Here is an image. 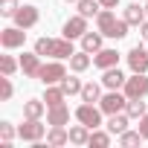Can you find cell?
Wrapping results in <instances>:
<instances>
[{
  "mask_svg": "<svg viewBox=\"0 0 148 148\" xmlns=\"http://www.w3.org/2000/svg\"><path fill=\"white\" fill-rule=\"evenodd\" d=\"M102 108H96V105H90V102H84V105H79L76 108V119L82 122V125H87L90 131H96L99 125H102Z\"/></svg>",
  "mask_w": 148,
  "mask_h": 148,
  "instance_id": "obj_1",
  "label": "cell"
},
{
  "mask_svg": "<svg viewBox=\"0 0 148 148\" xmlns=\"http://www.w3.org/2000/svg\"><path fill=\"white\" fill-rule=\"evenodd\" d=\"M125 96L128 99H145L148 96V76L145 73H134L125 82Z\"/></svg>",
  "mask_w": 148,
  "mask_h": 148,
  "instance_id": "obj_2",
  "label": "cell"
},
{
  "mask_svg": "<svg viewBox=\"0 0 148 148\" xmlns=\"http://www.w3.org/2000/svg\"><path fill=\"white\" fill-rule=\"evenodd\" d=\"M47 134V125H41V119H26L21 128H18V136L23 142H41Z\"/></svg>",
  "mask_w": 148,
  "mask_h": 148,
  "instance_id": "obj_3",
  "label": "cell"
},
{
  "mask_svg": "<svg viewBox=\"0 0 148 148\" xmlns=\"http://www.w3.org/2000/svg\"><path fill=\"white\" fill-rule=\"evenodd\" d=\"M99 108L110 116V113H119V110H125L128 108V96H122V93H116V90H108L102 99H99Z\"/></svg>",
  "mask_w": 148,
  "mask_h": 148,
  "instance_id": "obj_4",
  "label": "cell"
},
{
  "mask_svg": "<svg viewBox=\"0 0 148 148\" xmlns=\"http://www.w3.org/2000/svg\"><path fill=\"white\" fill-rule=\"evenodd\" d=\"M23 41H26V29H21L18 23L15 26H6L3 32H0V44H3V49H18V47H23Z\"/></svg>",
  "mask_w": 148,
  "mask_h": 148,
  "instance_id": "obj_5",
  "label": "cell"
},
{
  "mask_svg": "<svg viewBox=\"0 0 148 148\" xmlns=\"http://www.w3.org/2000/svg\"><path fill=\"white\" fill-rule=\"evenodd\" d=\"M64 76H67V70H64V64H61V61L41 64V73H38V79H41L44 84H58Z\"/></svg>",
  "mask_w": 148,
  "mask_h": 148,
  "instance_id": "obj_6",
  "label": "cell"
},
{
  "mask_svg": "<svg viewBox=\"0 0 148 148\" xmlns=\"http://www.w3.org/2000/svg\"><path fill=\"white\" fill-rule=\"evenodd\" d=\"M38 18H41V12H38V6H32V3H23L18 12H15V23L21 26V29H32L35 23H38Z\"/></svg>",
  "mask_w": 148,
  "mask_h": 148,
  "instance_id": "obj_7",
  "label": "cell"
},
{
  "mask_svg": "<svg viewBox=\"0 0 148 148\" xmlns=\"http://www.w3.org/2000/svg\"><path fill=\"white\" fill-rule=\"evenodd\" d=\"M84 32H87V18H84V15H76V18H70V21L64 23V38H70V41L82 38Z\"/></svg>",
  "mask_w": 148,
  "mask_h": 148,
  "instance_id": "obj_8",
  "label": "cell"
},
{
  "mask_svg": "<svg viewBox=\"0 0 148 148\" xmlns=\"http://www.w3.org/2000/svg\"><path fill=\"white\" fill-rule=\"evenodd\" d=\"M21 70H23V76L38 79V73H41V55L38 52H23L21 55Z\"/></svg>",
  "mask_w": 148,
  "mask_h": 148,
  "instance_id": "obj_9",
  "label": "cell"
},
{
  "mask_svg": "<svg viewBox=\"0 0 148 148\" xmlns=\"http://www.w3.org/2000/svg\"><path fill=\"white\" fill-rule=\"evenodd\" d=\"M128 67H131L134 73H148V52H145L142 47H134V49L128 52Z\"/></svg>",
  "mask_w": 148,
  "mask_h": 148,
  "instance_id": "obj_10",
  "label": "cell"
},
{
  "mask_svg": "<svg viewBox=\"0 0 148 148\" xmlns=\"http://www.w3.org/2000/svg\"><path fill=\"white\" fill-rule=\"evenodd\" d=\"M93 64H96L99 70L116 67V64H119V52H116V49H105V47H102V49H99V52L93 55Z\"/></svg>",
  "mask_w": 148,
  "mask_h": 148,
  "instance_id": "obj_11",
  "label": "cell"
},
{
  "mask_svg": "<svg viewBox=\"0 0 148 148\" xmlns=\"http://www.w3.org/2000/svg\"><path fill=\"white\" fill-rule=\"evenodd\" d=\"M125 76L119 73V67H108L105 70V76H102V84L108 87V90H119V87H125Z\"/></svg>",
  "mask_w": 148,
  "mask_h": 148,
  "instance_id": "obj_12",
  "label": "cell"
},
{
  "mask_svg": "<svg viewBox=\"0 0 148 148\" xmlns=\"http://www.w3.org/2000/svg\"><path fill=\"white\" fill-rule=\"evenodd\" d=\"M96 23H99V32H102L105 38H110V32H113V26H116V15H113V9H102V12L96 15Z\"/></svg>",
  "mask_w": 148,
  "mask_h": 148,
  "instance_id": "obj_13",
  "label": "cell"
},
{
  "mask_svg": "<svg viewBox=\"0 0 148 148\" xmlns=\"http://www.w3.org/2000/svg\"><path fill=\"white\" fill-rule=\"evenodd\" d=\"M70 122V108L67 105H55L47 113V125H67Z\"/></svg>",
  "mask_w": 148,
  "mask_h": 148,
  "instance_id": "obj_14",
  "label": "cell"
},
{
  "mask_svg": "<svg viewBox=\"0 0 148 148\" xmlns=\"http://www.w3.org/2000/svg\"><path fill=\"white\" fill-rule=\"evenodd\" d=\"M90 64H93V58H90V52H87V49L73 52V55H70V70H73V73H84Z\"/></svg>",
  "mask_w": 148,
  "mask_h": 148,
  "instance_id": "obj_15",
  "label": "cell"
},
{
  "mask_svg": "<svg viewBox=\"0 0 148 148\" xmlns=\"http://www.w3.org/2000/svg\"><path fill=\"white\" fill-rule=\"evenodd\" d=\"M44 110H47V102H44V99H29V102H23V116H26V119H41Z\"/></svg>",
  "mask_w": 148,
  "mask_h": 148,
  "instance_id": "obj_16",
  "label": "cell"
},
{
  "mask_svg": "<svg viewBox=\"0 0 148 148\" xmlns=\"http://www.w3.org/2000/svg\"><path fill=\"white\" fill-rule=\"evenodd\" d=\"M82 49H87L90 55H96L102 49V32H84L82 35Z\"/></svg>",
  "mask_w": 148,
  "mask_h": 148,
  "instance_id": "obj_17",
  "label": "cell"
},
{
  "mask_svg": "<svg viewBox=\"0 0 148 148\" xmlns=\"http://www.w3.org/2000/svg\"><path fill=\"white\" fill-rule=\"evenodd\" d=\"M128 119H131V116L122 113V110H119V113H110V119H108V131H110V134H125V131H128Z\"/></svg>",
  "mask_w": 148,
  "mask_h": 148,
  "instance_id": "obj_18",
  "label": "cell"
},
{
  "mask_svg": "<svg viewBox=\"0 0 148 148\" xmlns=\"http://www.w3.org/2000/svg\"><path fill=\"white\" fill-rule=\"evenodd\" d=\"M70 142V131H64V125H52L47 134V145H67Z\"/></svg>",
  "mask_w": 148,
  "mask_h": 148,
  "instance_id": "obj_19",
  "label": "cell"
},
{
  "mask_svg": "<svg viewBox=\"0 0 148 148\" xmlns=\"http://www.w3.org/2000/svg\"><path fill=\"white\" fill-rule=\"evenodd\" d=\"M125 21H128L131 26H139V23L145 21V6H139V3L125 6Z\"/></svg>",
  "mask_w": 148,
  "mask_h": 148,
  "instance_id": "obj_20",
  "label": "cell"
},
{
  "mask_svg": "<svg viewBox=\"0 0 148 148\" xmlns=\"http://www.w3.org/2000/svg\"><path fill=\"white\" fill-rule=\"evenodd\" d=\"M70 142L73 145H87L90 142V128L87 125H73L70 128Z\"/></svg>",
  "mask_w": 148,
  "mask_h": 148,
  "instance_id": "obj_21",
  "label": "cell"
},
{
  "mask_svg": "<svg viewBox=\"0 0 148 148\" xmlns=\"http://www.w3.org/2000/svg\"><path fill=\"white\" fill-rule=\"evenodd\" d=\"M73 52V41L70 38H61V41H52V58H70Z\"/></svg>",
  "mask_w": 148,
  "mask_h": 148,
  "instance_id": "obj_22",
  "label": "cell"
},
{
  "mask_svg": "<svg viewBox=\"0 0 148 148\" xmlns=\"http://www.w3.org/2000/svg\"><path fill=\"white\" fill-rule=\"evenodd\" d=\"M64 87H52V84H47V93H44V102H47V108H55V105H64Z\"/></svg>",
  "mask_w": 148,
  "mask_h": 148,
  "instance_id": "obj_23",
  "label": "cell"
},
{
  "mask_svg": "<svg viewBox=\"0 0 148 148\" xmlns=\"http://www.w3.org/2000/svg\"><path fill=\"white\" fill-rule=\"evenodd\" d=\"M79 15H84V18H93V15H99L102 12V3L99 0H79Z\"/></svg>",
  "mask_w": 148,
  "mask_h": 148,
  "instance_id": "obj_24",
  "label": "cell"
},
{
  "mask_svg": "<svg viewBox=\"0 0 148 148\" xmlns=\"http://www.w3.org/2000/svg\"><path fill=\"white\" fill-rule=\"evenodd\" d=\"M99 99H102V87L93 84V82H87V84L82 87V102H90V105H93V102H99Z\"/></svg>",
  "mask_w": 148,
  "mask_h": 148,
  "instance_id": "obj_25",
  "label": "cell"
},
{
  "mask_svg": "<svg viewBox=\"0 0 148 148\" xmlns=\"http://www.w3.org/2000/svg\"><path fill=\"white\" fill-rule=\"evenodd\" d=\"M125 113H128L131 119H142L148 110H145V102H142V99H128V108H125Z\"/></svg>",
  "mask_w": 148,
  "mask_h": 148,
  "instance_id": "obj_26",
  "label": "cell"
},
{
  "mask_svg": "<svg viewBox=\"0 0 148 148\" xmlns=\"http://www.w3.org/2000/svg\"><path fill=\"white\" fill-rule=\"evenodd\" d=\"M61 87H64V93H67V96H76V93L82 96V87H84V84H82L76 76H64V79H61Z\"/></svg>",
  "mask_w": 148,
  "mask_h": 148,
  "instance_id": "obj_27",
  "label": "cell"
},
{
  "mask_svg": "<svg viewBox=\"0 0 148 148\" xmlns=\"http://www.w3.org/2000/svg\"><path fill=\"white\" fill-rule=\"evenodd\" d=\"M87 145H96V148H108L110 145V134H105V131H90V142Z\"/></svg>",
  "mask_w": 148,
  "mask_h": 148,
  "instance_id": "obj_28",
  "label": "cell"
},
{
  "mask_svg": "<svg viewBox=\"0 0 148 148\" xmlns=\"http://www.w3.org/2000/svg\"><path fill=\"white\" fill-rule=\"evenodd\" d=\"M18 67H21V64H18L12 55H0V73H3V76H15Z\"/></svg>",
  "mask_w": 148,
  "mask_h": 148,
  "instance_id": "obj_29",
  "label": "cell"
},
{
  "mask_svg": "<svg viewBox=\"0 0 148 148\" xmlns=\"http://www.w3.org/2000/svg\"><path fill=\"white\" fill-rule=\"evenodd\" d=\"M139 142H142V134H139V131H125V134H119V145H125V148L139 145Z\"/></svg>",
  "mask_w": 148,
  "mask_h": 148,
  "instance_id": "obj_30",
  "label": "cell"
},
{
  "mask_svg": "<svg viewBox=\"0 0 148 148\" xmlns=\"http://www.w3.org/2000/svg\"><path fill=\"white\" fill-rule=\"evenodd\" d=\"M0 139H3V148H12V139H15L12 122H0Z\"/></svg>",
  "mask_w": 148,
  "mask_h": 148,
  "instance_id": "obj_31",
  "label": "cell"
},
{
  "mask_svg": "<svg viewBox=\"0 0 148 148\" xmlns=\"http://www.w3.org/2000/svg\"><path fill=\"white\" fill-rule=\"evenodd\" d=\"M9 79H12V76H3V79H0V99H3V102H9L12 93H15V87H12Z\"/></svg>",
  "mask_w": 148,
  "mask_h": 148,
  "instance_id": "obj_32",
  "label": "cell"
},
{
  "mask_svg": "<svg viewBox=\"0 0 148 148\" xmlns=\"http://www.w3.org/2000/svg\"><path fill=\"white\" fill-rule=\"evenodd\" d=\"M35 52L38 55H52V38H38L35 41Z\"/></svg>",
  "mask_w": 148,
  "mask_h": 148,
  "instance_id": "obj_33",
  "label": "cell"
},
{
  "mask_svg": "<svg viewBox=\"0 0 148 148\" xmlns=\"http://www.w3.org/2000/svg\"><path fill=\"white\" fill-rule=\"evenodd\" d=\"M18 9H21V6L15 3V0H3V3H0V15H3V18H15Z\"/></svg>",
  "mask_w": 148,
  "mask_h": 148,
  "instance_id": "obj_34",
  "label": "cell"
},
{
  "mask_svg": "<svg viewBox=\"0 0 148 148\" xmlns=\"http://www.w3.org/2000/svg\"><path fill=\"white\" fill-rule=\"evenodd\" d=\"M139 134H142V139H148V113L139 119Z\"/></svg>",
  "mask_w": 148,
  "mask_h": 148,
  "instance_id": "obj_35",
  "label": "cell"
},
{
  "mask_svg": "<svg viewBox=\"0 0 148 148\" xmlns=\"http://www.w3.org/2000/svg\"><path fill=\"white\" fill-rule=\"evenodd\" d=\"M139 35H142V41H148V21L139 23Z\"/></svg>",
  "mask_w": 148,
  "mask_h": 148,
  "instance_id": "obj_36",
  "label": "cell"
},
{
  "mask_svg": "<svg viewBox=\"0 0 148 148\" xmlns=\"http://www.w3.org/2000/svg\"><path fill=\"white\" fill-rule=\"evenodd\" d=\"M99 3H102V9H116L119 0H99Z\"/></svg>",
  "mask_w": 148,
  "mask_h": 148,
  "instance_id": "obj_37",
  "label": "cell"
},
{
  "mask_svg": "<svg viewBox=\"0 0 148 148\" xmlns=\"http://www.w3.org/2000/svg\"><path fill=\"white\" fill-rule=\"evenodd\" d=\"M67 3H79V0H67Z\"/></svg>",
  "mask_w": 148,
  "mask_h": 148,
  "instance_id": "obj_38",
  "label": "cell"
},
{
  "mask_svg": "<svg viewBox=\"0 0 148 148\" xmlns=\"http://www.w3.org/2000/svg\"><path fill=\"white\" fill-rule=\"evenodd\" d=\"M145 15H148V3H145Z\"/></svg>",
  "mask_w": 148,
  "mask_h": 148,
  "instance_id": "obj_39",
  "label": "cell"
}]
</instances>
